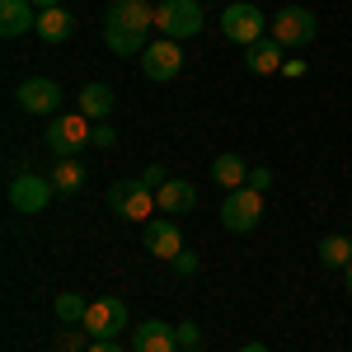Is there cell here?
<instances>
[{
	"label": "cell",
	"mask_w": 352,
	"mask_h": 352,
	"mask_svg": "<svg viewBox=\"0 0 352 352\" xmlns=\"http://www.w3.org/2000/svg\"><path fill=\"white\" fill-rule=\"evenodd\" d=\"M33 10L43 14V10H61V0H33Z\"/></svg>",
	"instance_id": "cell-31"
},
{
	"label": "cell",
	"mask_w": 352,
	"mask_h": 352,
	"mask_svg": "<svg viewBox=\"0 0 352 352\" xmlns=\"http://www.w3.org/2000/svg\"><path fill=\"white\" fill-rule=\"evenodd\" d=\"M104 202H109V212L113 217H122V221H141V217H151L160 202H155V188H146L141 179H118L109 192H104Z\"/></svg>",
	"instance_id": "cell-5"
},
{
	"label": "cell",
	"mask_w": 352,
	"mask_h": 352,
	"mask_svg": "<svg viewBox=\"0 0 352 352\" xmlns=\"http://www.w3.org/2000/svg\"><path fill=\"white\" fill-rule=\"evenodd\" d=\"M272 43H282V47H305V43H315V14H310V10H300V5H287V10H282V14H277V19H272Z\"/></svg>",
	"instance_id": "cell-8"
},
{
	"label": "cell",
	"mask_w": 352,
	"mask_h": 352,
	"mask_svg": "<svg viewBox=\"0 0 352 352\" xmlns=\"http://www.w3.org/2000/svg\"><path fill=\"white\" fill-rule=\"evenodd\" d=\"M141 71H146V80H174V76L184 71V47H179L174 38H155V43L141 52Z\"/></svg>",
	"instance_id": "cell-10"
},
{
	"label": "cell",
	"mask_w": 352,
	"mask_h": 352,
	"mask_svg": "<svg viewBox=\"0 0 352 352\" xmlns=\"http://www.w3.org/2000/svg\"><path fill=\"white\" fill-rule=\"evenodd\" d=\"M76 109L89 118V122H109V113H113V89L109 85H85L80 89V99H76Z\"/></svg>",
	"instance_id": "cell-17"
},
{
	"label": "cell",
	"mask_w": 352,
	"mask_h": 352,
	"mask_svg": "<svg viewBox=\"0 0 352 352\" xmlns=\"http://www.w3.org/2000/svg\"><path fill=\"white\" fill-rule=\"evenodd\" d=\"M155 202H160L164 217H184V212L197 207V188H192L188 179H169L164 188H155Z\"/></svg>",
	"instance_id": "cell-14"
},
{
	"label": "cell",
	"mask_w": 352,
	"mask_h": 352,
	"mask_svg": "<svg viewBox=\"0 0 352 352\" xmlns=\"http://www.w3.org/2000/svg\"><path fill=\"white\" fill-rule=\"evenodd\" d=\"M85 164L80 160H56V169H52V188L56 192H80L85 188Z\"/></svg>",
	"instance_id": "cell-21"
},
{
	"label": "cell",
	"mask_w": 352,
	"mask_h": 352,
	"mask_svg": "<svg viewBox=\"0 0 352 352\" xmlns=\"http://www.w3.org/2000/svg\"><path fill=\"white\" fill-rule=\"evenodd\" d=\"M155 28H160V38H174V43L197 38L202 33V5L197 0H160L155 5Z\"/></svg>",
	"instance_id": "cell-3"
},
{
	"label": "cell",
	"mask_w": 352,
	"mask_h": 352,
	"mask_svg": "<svg viewBox=\"0 0 352 352\" xmlns=\"http://www.w3.org/2000/svg\"><path fill=\"white\" fill-rule=\"evenodd\" d=\"M305 71H310V66H305V61H296V56H287V61H282V76H292V80H296V76H305Z\"/></svg>",
	"instance_id": "cell-29"
},
{
	"label": "cell",
	"mask_w": 352,
	"mask_h": 352,
	"mask_svg": "<svg viewBox=\"0 0 352 352\" xmlns=\"http://www.w3.org/2000/svg\"><path fill=\"white\" fill-rule=\"evenodd\" d=\"M141 184H146V188H164V184H169V174H164L160 164H151V169L141 174Z\"/></svg>",
	"instance_id": "cell-26"
},
{
	"label": "cell",
	"mask_w": 352,
	"mask_h": 352,
	"mask_svg": "<svg viewBox=\"0 0 352 352\" xmlns=\"http://www.w3.org/2000/svg\"><path fill=\"white\" fill-rule=\"evenodd\" d=\"M263 28H268L263 10H258V5H249V0H230V5H226V14H221V33H226L230 43H240V47L263 43V38H268Z\"/></svg>",
	"instance_id": "cell-4"
},
{
	"label": "cell",
	"mask_w": 352,
	"mask_h": 352,
	"mask_svg": "<svg viewBox=\"0 0 352 352\" xmlns=\"http://www.w3.org/2000/svg\"><path fill=\"white\" fill-rule=\"evenodd\" d=\"M52 179H43V174H33V169H24L19 179H10V207L14 212H24V217H38L47 202H52Z\"/></svg>",
	"instance_id": "cell-7"
},
{
	"label": "cell",
	"mask_w": 352,
	"mask_h": 352,
	"mask_svg": "<svg viewBox=\"0 0 352 352\" xmlns=\"http://www.w3.org/2000/svg\"><path fill=\"white\" fill-rule=\"evenodd\" d=\"M263 221V192H254L249 184L235 192H226V202H221V226L226 230H235V235H244V230H254Z\"/></svg>",
	"instance_id": "cell-6"
},
{
	"label": "cell",
	"mask_w": 352,
	"mask_h": 352,
	"mask_svg": "<svg viewBox=\"0 0 352 352\" xmlns=\"http://www.w3.org/2000/svg\"><path fill=\"white\" fill-rule=\"evenodd\" d=\"M249 188H254V192H268L272 188V174H268V169H254V174H249Z\"/></svg>",
	"instance_id": "cell-28"
},
{
	"label": "cell",
	"mask_w": 352,
	"mask_h": 352,
	"mask_svg": "<svg viewBox=\"0 0 352 352\" xmlns=\"http://www.w3.org/2000/svg\"><path fill=\"white\" fill-rule=\"evenodd\" d=\"M52 310H56V320H61V324H76V320H85L89 300H85V296H76V292H61Z\"/></svg>",
	"instance_id": "cell-22"
},
{
	"label": "cell",
	"mask_w": 352,
	"mask_h": 352,
	"mask_svg": "<svg viewBox=\"0 0 352 352\" xmlns=\"http://www.w3.org/2000/svg\"><path fill=\"white\" fill-rule=\"evenodd\" d=\"M28 28H38L33 0H0V33H5V38H19Z\"/></svg>",
	"instance_id": "cell-15"
},
{
	"label": "cell",
	"mask_w": 352,
	"mask_h": 352,
	"mask_svg": "<svg viewBox=\"0 0 352 352\" xmlns=\"http://www.w3.org/2000/svg\"><path fill=\"white\" fill-rule=\"evenodd\" d=\"M141 240H146V254H155V258H179L184 254V235H179V226L169 217H155V221H146V230H141Z\"/></svg>",
	"instance_id": "cell-12"
},
{
	"label": "cell",
	"mask_w": 352,
	"mask_h": 352,
	"mask_svg": "<svg viewBox=\"0 0 352 352\" xmlns=\"http://www.w3.org/2000/svg\"><path fill=\"white\" fill-rule=\"evenodd\" d=\"M174 268H179V277H192V272H197V254H188V249H184V254L174 258Z\"/></svg>",
	"instance_id": "cell-27"
},
{
	"label": "cell",
	"mask_w": 352,
	"mask_h": 352,
	"mask_svg": "<svg viewBox=\"0 0 352 352\" xmlns=\"http://www.w3.org/2000/svg\"><path fill=\"white\" fill-rule=\"evenodd\" d=\"M80 324L89 329V338H118V333L127 329V300H118V296L89 300V310H85Z\"/></svg>",
	"instance_id": "cell-9"
},
{
	"label": "cell",
	"mask_w": 352,
	"mask_h": 352,
	"mask_svg": "<svg viewBox=\"0 0 352 352\" xmlns=\"http://www.w3.org/2000/svg\"><path fill=\"white\" fill-rule=\"evenodd\" d=\"M113 141H118V132H113L109 122H99V127H94V136H89V146H104V151H109Z\"/></svg>",
	"instance_id": "cell-25"
},
{
	"label": "cell",
	"mask_w": 352,
	"mask_h": 352,
	"mask_svg": "<svg viewBox=\"0 0 352 352\" xmlns=\"http://www.w3.org/2000/svg\"><path fill=\"white\" fill-rule=\"evenodd\" d=\"M14 99H19V109H24V113L47 118V113H56V104H61V85L47 80V76H28V80L14 89Z\"/></svg>",
	"instance_id": "cell-11"
},
{
	"label": "cell",
	"mask_w": 352,
	"mask_h": 352,
	"mask_svg": "<svg viewBox=\"0 0 352 352\" xmlns=\"http://www.w3.org/2000/svg\"><path fill=\"white\" fill-rule=\"evenodd\" d=\"M85 352H122V348H118V338H89Z\"/></svg>",
	"instance_id": "cell-30"
},
{
	"label": "cell",
	"mask_w": 352,
	"mask_h": 352,
	"mask_svg": "<svg viewBox=\"0 0 352 352\" xmlns=\"http://www.w3.org/2000/svg\"><path fill=\"white\" fill-rule=\"evenodd\" d=\"M240 352H268V348H263V343H244Z\"/></svg>",
	"instance_id": "cell-32"
},
{
	"label": "cell",
	"mask_w": 352,
	"mask_h": 352,
	"mask_svg": "<svg viewBox=\"0 0 352 352\" xmlns=\"http://www.w3.org/2000/svg\"><path fill=\"white\" fill-rule=\"evenodd\" d=\"M89 136H94V127H89V118H85L80 109L76 113H56L52 127H47V146H52L56 160H76L80 146H89Z\"/></svg>",
	"instance_id": "cell-2"
},
{
	"label": "cell",
	"mask_w": 352,
	"mask_h": 352,
	"mask_svg": "<svg viewBox=\"0 0 352 352\" xmlns=\"http://www.w3.org/2000/svg\"><path fill=\"white\" fill-rule=\"evenodd\" d=\"M33 33H38L43 43H66V38L76 33V19L66 14V5H61V10H43V14H38V28H33Z\"/></svg>",
	"instance_id": "cell-18"
},
{
	"label": "cell",
	"mask_w": 352,
	"mask_h": 352,
	"mask_svg": "<svg viewBox=\"0 0 352 352\" xmlns=\"http://www.w3.org/2000/svg\"><path fill=\"white\" fill-rule=\"evenodd\" d=\"M212 179H217L226 192H235V188L249 184V164H244L240 155H217V160H212Z\"/></svg>",
	"instance_id": "cell-19"
},
{
	"label": "cell",
	"mask_w": 352,
	"mask_h": 352,
	"mask_svg": "<svg viewBox=\"0 0 352 352\" xmlns=\"http://www.w3.org/2000/svg\"><path fill=\"white\" fill-rule=\"evenodd\" d=\"M151 28H155V10L146 0H113L109 14H104V43L118 56H136V52L151 47L146 43Z\"/></svg>",
	"instance_id": "cell-1"
},
{
	"label": "cell",
	"mask_w": 352,
	"mask_h": 352,
	"mask_svg": "<svg viewBox=\"0 0 352 352\" xmlns=\"http://www.w3.org/2000/svg\"><path fill=\"white\" fill-rule=\"evenodd\" d=\"M85 338H89V329H71V324H66V329H61V333H56V352H80L85 348Z\"/></svg>",
	"instance_id": "cell-23"
},
{
	"label": "cell",
	"mask_w": 352,
	"mask_h": 352,
	"mask_svg": "<svg viewBox=\"0 0 352 352\" xmlns=\"http://www.w3.org/2000/svg\"><path fill=\"white\" fill-rule=\"evenodd\" d=\"M132 352H179V329L164 320H146L132 333Z\"/></svg>",
	"instance_id": "cell-13"
},
{
	"label": "cell",
	"mask_w": 352,
	"mask_h": 352,
	"mask_svg": "<svg viewBox=\"0 0 352 352\" xmlns=\"http://www.w3.org/2000/svg\"><path fill=\"white\" fill-rule=\"evenodd\" d=\"M343 282H348V296H352V263L343 268Z\"/></svg>",
	"instance_id": "cell-33"
},
{
	"label": "cell",
	"mask_w": 352,
	"mask_h": 352,
	"mask_svg": "<svg viewBox=\"0 0 352 352\" xmlns=\"http://www.w3.org/2000/svg\"><path fill=\"white\" fill-rule=\"evenodd\" d=\"M179 352H202V333H197V324H179Z\"/></svg>",
	"instance_id": "cell-24"
},
{
	"label": "cell",
	"mask_w": 352,
	"mask_h": 352,
	"mask_svg": "<svg viewBox=\"0 0 352 352\" xmlns=\"http://www.w3.org/2000/svg\"><path fill=\"white\" fill-rule=\"evenodd\" d=\"M282 61H287V47H282V43H272V38L254 43L249 56H244V66H249L254 76H272V71H282Z\"/></svg>",
	"instance_id": "cell-16"
},
{
	"label": "cell",
	"mask_w": 352,
	"mask_h": 352,
	"mask_svg": "<svg viewBox=\"0 0 352 352\" xmlns=\"http://www.w3.org/2000/svg\"><path fill=\"white\" fill-rule=\"evenodd\" d=\"M320 263L324 268H348L352 263V235H324L320 240Z\"/></svg>",
	"instance_id": "cell-20"
}]
</instances>
